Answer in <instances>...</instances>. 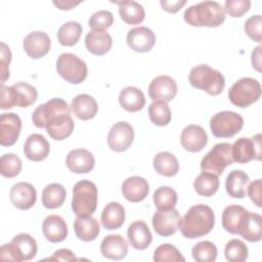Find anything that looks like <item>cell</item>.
I'll return each mask as SVG.
<instances>
[{
    "mask_svg": "<svg viewBox=\"0 0 262 262\" xmlns=\"http://www.w3.org/2000/svg\"><path fill=\"white\" fill-rule=\"evenodd\" d=\"M183 17L192 27L216 28L225 20V9L216 1H203L186 8Z\"/></svg>",
    "mask_w": 262,
    "mask_h": 262,
    "instance_id": "cell-3",
    "label": "cell"
},
{
    "mask_svg": "<svg viewBox=\"0 0 262 262\" xmlns=\"http://www.w3.org/2000/svg\"><path fill=\"white\" fill-rule=\"evenodd\" d=\"M261 96L260 83L250 77L237 80L228 90V98L232 104L238 107H248Z\"/></svg>",
    "mask_w": 262,
    "mask_h": 262,
    "instance_id": "cell-8",
    "label": "cell"
},
{
    "mask_svg": "<svg viewBox=\"0 0 262 262\" xmlns=\"http://www.w3.org/2000/svg\"><path fill=\"white\" fill-rule=\"evenodd\" d=\"M149 191L148 182L140 176L128 177L122 184V193L124 198L131 203L143 201Z\"/></svg>",
    "mask_w": 262,
    "mask_h": 262,
    "instance_id": "cell-22",
    "label": "cell"
},
{
    "mask_svg": "<svg viewBox=\"0 0 262 262\" xmlns=\"http://www.w3.org/2000/svg\"><path fill=\"white\" fill-rule=\"evenodd\" d=\"M50 45L51 42L49 36L41 31H35L28 34L23 43L26 53L34 59L46 55L50 50Z\"/></svg>",
    "mask_w": 262,
    "mask_h": 262,
    "instance_id": "cell-20",
    "label": "cell"
},
{
    "mask_svg": "<svg viewBox=\"0 0 262 262\" xmlns=\"http://www.w3.org/2000/svg\"><path fill=\"white\" fill-rule=\"evenodd\" d=\"M176 94L177 84L175 80L169 76H158L149 83L148 95L154 101L162 100L168 102L173 100Z\"/></svg>",
    "mask_w": 262,
    "mask_h": 262,
    "instance_id": "cell-15",
    "label": "cell"
},
{
    "mask_svg": "<svg viewBox=\"0 0 262 262\" xmlns=\"http://www.w3.org/2000/svg\"><path fill=\"white\" fill-rule=\"evenodd\" d=\"M248 194L251 201L259 208H261V190H262V181L261 179H257L249 184L247 187Z\"/></svg>",
    "mask_w": 262,
    "mask_h": 262,
    "instance_id": "cell-50",
    "label": "cell"
},
{
    "mask_svg": "<svg viewBox=\"0 0 262 262\" xmlns=\"http://www.w3.org/2000/svg\"><path fill=\"white\" fill-rule=\"evenodd\" d=\"M134 140V130L127 122H118L112 126L107 134L108 147L117 152L127 150Z\"/></svg>",
    "mask_w": 262,
    "mask_h": 262,
    "instance_id": "cell-13",
    "label": "cell"
},
{
    "mask_svg": "<svg viewBox=\"0 0 262 262\" xmlns=\"http://www.w3.org/2000/svg\"><path fill=\"white\" fill-rule=\"evenodd\" d=\"M21 121L14 113H5L0 116V144L2 146L13 145L20 133Z\"/></svg>",
    "mask_w": 262,
    "mask_h": 262,
    "instance_id": "cell-16",
    "label": "cell"
},
{
    "mask_svg": "<svg viewBox=\"0 0 262 262\" xmlns=\"http://www.w3.org/2000/svg\"><path fill=\"white\" fill-rule=\"evenodd\" d=\"M154 260L160 261H173L184 262L185 258L181 255L179 250L171 244H162L154 252Z\"/></svg>",
    "mask_w": 262,
    "mask_h": 262,
    "instance_id": "cell-45",
    "label": "cell"
},
{
    "mask_svg": "<svg viewBox=\"0 0 262 262\" xmlns=\"http://www.w3.org/2000/svg\"><path fill=\"white\" fill-rule=\"evenodd\" d=\"M224 255L229 262H244L248 259L249 251L244 242L234 238L225 245Z\"/></svg>",
    "mask_w": 262,
    "mask_h": 262,
    "instance_id": "cell-42",
    "label": "cell"
},
{
    "mask_svg": "<svg viewBox=\"0 0 262 262\" xmlns=\"http://www.w3.org/2000/svg\"><path fill=\"white\" fill-rule=\"evenodd\" d=\"M113 23H114V16L111 11L98 10L90 16L88 25L92 30L104 31L105 29L110 28L113 25Z\"/></svg>",
    "mask_w": 262,
    "mask_h": 262,
    "instance_id": "cell-46",
    "label": "cell"
},
{
    "mask_svg": "<svg viewBox=\"0 0 262 262\" xmlns=\"http://www.w3.org/2000/svg\"><path fill=\"white\" fill-rule=\"evenodd\" d=\"M249 175L242 170L231 171L225 180V189L229 196L234 199H243L246 196L247 187L249 185Z\"/></svg>",
    "mask_w": 262,
    "mask_h": 262,
    "instance_id": "cell-30",
    "label": "cell"
},
{
    "mask_svg": "<svg viewBox=\"0 0 262 262\" xmlns=\"http://www.w3.org/2000/svg\"><path fill=\"white\" fill-rule=\"evenodd\" d=\"M72 112L80 120H90L95 117L98 111L96 100L89 94H78L72 100Z\"/></svg>",
    "mask_w": 262,
    "mask_h": 262,
    "instance_id": "cell-29",
    "label": "cell"
},
{
    "mask_svg": "<svg viewBox=\"0 0 262 262\" xmlns=\"http://www.w3.org/2000/svg\"><path fill=\"white\" fill-rule=\"evenodd\" d=\"M152 164L156 172L166 177L175 176L179 171V163L177 158L169 151L159 152L157 156H155Z\"/></svg>",
    "mask_w": 262,
    "mask_h": 262,
    "instance_id": "cell-36",
    "label": "cell"
},
{
    "mask_svg": "<svg viewBox=\"0 0 262 262\" xmlns=\"http://www.w3.org/2000/svg\"><path fill=\"white\" fill-rule=\"evenodd\" d=\"M215 215L213 210L203 204L192 206L180 219L179 230L186 238H198L208 234L214 227Z\"/></svg>",
    "mask_w": 262,
    "mask_h": 262,
    "instance_id": "cell-2",
    "label": "cell"
},
{
    "mask_svg": "<svg viewBox=\"0 0 262 262\" xmlns=\"http://www.w3.org/2000/svg\"><path fill=\"white\" fill-rule=\"evenodd\" d=\"M97 207V187L90 180L78 181L73 188L72 209L77 217L91 216Z\"/></svg>",
    "mask_w": 262,
    "mask_h": 262,
    "instance_id": "cell-5",
    "label": "cell"
},
{
    "mask_svg": "<svg viewBox=\"0 0 262 262\" xmlns=\"http://www.w3.org/2000/svg\"><path fill=\"white\" fill-rule=\"evenodd\" d=\"M50 261H76L77 258L75 254L69 249H59L53 253L51 257L48 258Z\"/></svg>",
    "mask_w": 262,
    "mask_h": 262,
    "instance_id": "cell-51",
    "label": "cell"
},
{
    "mask_svg": "<svg viewBox=\"0 0 262 262\" xmlns=\"http://www.w3.org/2000/svg\"><path fill=\"white\" fill-rule=\"evenodd\" d=\"M188 81L193 88L201 89L210 95L220 94L225 86L223 75L208 64L193 67L189 73Z\"/></svg>",
    "mask_w": 262,
    "mask_h": 262,
    "instance_id": "cell-4",
    "label": "cell"
},
{
    "mask_svg": "<svg viewBox=\"0 0 262 262\" xmlns=\"http://www.w3.org/2000/svg\"><path fill=\"white\" fill-rule=\"evenodd\" d=\"M217 254L216 246L209 241L199 242L191 250L192 258L198 262H213L216 260Z\"/></svg>",
    "mask_w": 262,
    "mask_h": 262,
    "instance_id": "cell-43",
    "label": "cell"
},
{
    "mask_svg": "<svg viewBox=\"0 0 262 262\" xmlns=\"http://www.w3.org/2000/svg\"><path fill=\"white\" fill-rule=\"evenodd\" d=\"M38 96L36 88L25 82H17L12 86H4L1 84V102L2 110H8L14 105L19 107H28L32 105Z\"/></svg>",
    "mask_w": 262,
    "mask_h": 262,
    "instance_id": "cell-6",
    "label": "cell"
},
{
    "mask_svg": "<svg viewBox=\"0 0 262 262\" xmlns=\"http://www.w3.org/2000/svg\"><path fill=\"white\" fill-rule=\"evenodd\" d=\"M128 46L136 52H147L156 43L155 33L146 27H136L131 29L126 37Z\"/></svg>",
    "mask_w": 262,
    "mask_h": 262,
    "instance_id": "cell-19",
    "label": "cell"
},
{
    "mask_svg": "<svg viewBox=\"0 0 262 262\" xmlns=\"http://www.w3.org/2000/svg\"><path fill=\"white\" fill-rule=\"evenodd\" d=\"M100 219L105 229H118L125 222V209L120 203L111 202L102 210Z\"/></svg>",
    "mask_w": 262,
    "mask_h": 262,
    "instance_id": "cell-32",
    "label": "cell"
},
{
    "mask_svg": "<svg viewBox=\"0 0 262 262\" xmlns=\"http://www.w3.org/2000/svg\"><path fill=\"white\" fill-rule=\"evenodd\" d=\"M82 26L77 21L64 23L57 31L58 42L62 46H74L82 35Z\"/></svg>",
    "mask_w": 262,
    "mask_h": 262,
    "instance_id": "cell-39",
    "label": "cell"
},
{
    "mask_svg": "<svg viewBox=\"0 0 262 262\" xmlns=\"http://www.w3.org/2000/svg\"><path fill=\"white\" fill-rule=\"evenodd\" d=\"M193 188L198 194L203 196H212L219 188L218 176L202 172L193 182Z\"/></svg>",
    "mask_w": 262,
    "mask_h": 262,
    "instance_id": "cell-38",
    "label": "cell"
},
{
    "mask_svg": "<svg viewBox=\"0 0 262 262\" xmlns=\"http://www.w3.org/2000/svg\"><path fill=\"white\" fill-rule=\"evenodd\" d=\"M148 117L151 123L156 126H167L171 121L170 107L165 101H152L148 106Z\"/></svg>",
    "mask_w": 262,
    "mask_h": 262,
    "instance_id": "cell-40",
    "label": "cell"
},
{
    "mask_svg": "<svg viewBox=\"0 0 262 262\" xmlns=\"http://www.w3.org/2000/svg\"><path fill=\"white\" fill-rule=\"evenodd\" d=\"M100 252L103 257L112 260H121L128 253V244L120 234L106 235L100 244Z\"/></svg>",
    "mask_w": 262,
    "mask_h": 262,
    "instance_id": "cell-23",
    "label": "cell"
},
{
    "mask_svg": "<svg viewBox=\"0 0 262 262\" xmlns=\"http://www.w3.org/2000/svg\"><path fill=\"white\" fill-rule=\"evenodd\" d=\"M154 203L158 210L174 209L177 203V193L170 186H160L154 193Z\"/></svg>",
    "mask_w": 262,
    "mask_h": 262,
    "instance_id": "cell-41",
    "label": "cell"
},
{
    "mask_svg": "<svg viewBox=\"0 0 262 262\" xmlns=\"http://www.w3.org/2000/svg\"><path fill=\"white\" fill-rule=\"evenodd\" d=\"M42 231L45 238L50 243H59L66 239L68 226L60 216L49 215L43 221Z\"/></svg>",
    "mask_w": 262,
    "mask_h": 262,
    "instance_id": "cell-26",
    "label": "cell"
},
{
    "mask_svg": "<svg viewBox=\"0 0 262 262\" xmlns=\"http://www.w3.org/2000/svg\"><path fill=\"white\" fill-rule=\"evenodd\" d=\"M261 49L262 46L259 45L252 51V64L258 72L261 71Z\"/></svg>",
    "mask_w": 262,
    "mask_h": 262,
    "instance_id": "cell-53",
    "label": "cell"
},
{
    "mask_svg": "<svg viewBox=\"0 0 262 262\" xmlns=\"http://www.w3.org/2000/svg\"><path fill=\"white\" fill-rule=\"evenodd\" d=\"M113 45L111 35L105 31L92 30L85 36V46L94 55H103L110 51Z\"/></svg>",
    "mask_w": 262,
    "mask_h": 262,
    "instance_id": "cell-27",
    "label": "cell"
},
{
    "mask_svg": "<svg viewBox=\"0 0 262 262\" xmlns=\"http://www.w3.org/2000/svg\"><path fill=\"white\" fill-rule=\"evenodd\" d=\"M50 151L49 142L41 134L34 133L31 134L24 145L25 156L34 162L43 161L47 158Z\"/></svg>",
    "mask_w": 262,
    "mask_h": 262,
    "instance_id": "cell-24",
    "label": "cell"
},
{
    "mask_svg": "<svg viewBox=\"0 0 262 262\" xmlns=\"http://www.w3.org/2000/svg\"><path fill=\"white\" fill-rule=\"evenodd\" d=\"M180 142L184 149L191 152H198L207 145L208 135L203 127L190 124L182 130Z\"/></svg>",
    "mask_w": 262,
    "mask_h": 262,
    "instance_id": "cell-18",
    "label": "cell"
},
{
    "mask_svg": "<svg viewBox=\"0 0 262 262\" xmlns=\"http://www.w3.org/2000/svg\"><path fill=\"white\" fill-rule=\"evenodd\" d=\"M21 168V161L14 154H5L0 159V173L4 177L13 178L17 176Z\"/></svg>",
    "mask_w": 262,
    "mask_h": 262,
    "instance_id": "cell-44",
    "label": "cell"
},
{
    "mask_svg": "<svg viewBox=\"0 0 262 262\" xmlns=\"http://www.w3.org/2000/svg\"><path fill=\"white\" fill-rule=\"evenodd\" d=\"M11 60V52L5 43H1V84L9 78V63Z\"/></svg>",
    "mask_w": 262,
    "mask_h": 262,
    "instance_id": "cell-49",
    "label": "cell"
},
{
    "mask_svg": "<svg viewBox=\"0 0 262 262\" xmlns=\"http://www.w3.org/2000/svg\"><path fill=\"white\" fill-rule=\"evenodd\" d=\"M247 210L238 205L227 206L222 213V226L231 234H239Z\"/></svg>",
    "mask_w": 262,
    "mask_h": 262,
    "instance_id": "cell-28",
    "label": "cell"
},
{
    "mask_svg": "<svg viewBox=\"0 0 262 262\" xmlns=\"http://www.w3.org/2000/svg\"><path fill=\"white\" fill-rule=\"evenodd\" d=\"M9 198L16 209L29 210L36 204L37 191L31 183L18 182L11 187Z\"/></svg>",
    "mask_w": 262,
    "mask_h": 262,
    "instance_id": "cell-17",
    "label": "cell"
},
{
    "mask_svg": "<svg viewBox=\"0 0 262 262\" xmlns=\"http://www.w3.org/2000/svg\"><path fill=\"white\" fill-rule=\"evenodd\" d=\"M180 214L175 209L158 210L152 216V227L161 236H171L179 229Z\"/></svg>",
    "mask_w": 262,
    "mask_h": 262,
    "instance_id": "cell-14",
    "label": "cell"
},
{
    "mask_svg": "<svg viewBox=\"0 0 262 262\" xmlns=\"http://www.w3.org/2000/svg\"><path fill=\"white\" fill-rule=\"evenodd\" d=\"M66 165L70 171L77 174L90 172L95 165L93 155L85 148L72 149L66 159Z\"/></svg>",
    "mask_w": 262,
    "mask_h": 262,
    "instance_id": "cell-21",
    "label": "cell"
},
{
    "mask_svg": "<svg viewBox=\"0 0 262 262\" xmlns=\"http://www.w3.org/2000/svg\"><path fill=\"white\" fill-rule=\"evenodd\" d=\"M119 5V14L121 18L129 25H138L145 17V11L141 4L136 1H113Z\"/></svg>",
    "mask_w": 262,
    "mask_h": 262,
    "instance_id": "cell-34",
    "label": "cell"
},
{
    "mask_svg": "<svg viewBox=\"0 0 262 262\" xmlns=\"http://www.w3.org/2000/svg\"><path fill=\"white\" fill-rule=\"evenodd\" d=\"M130 245L136 250H145L152 241L151 232L147 224L142 220L132 222L127 230Z\"/></svg>",
    "mask_w": 262,
    "mask_h": 262,
    "instance_id": "cell-25",
    "label": "cell"
},
{
    "mask_svg": "<svg viewBox=\"0 0 262 262\" xmlns=\"http://www.w3.org/2000/svg\"><path fill=\"white\" fill-rule=\"evenodd\" d=\"M59 76L72 84H80L87 77V66L83 59L73 53H61L56 60Z\"/></svg>",
    "mask_w": 262,
    "mask_h": 262,
    "instance_id": "cell-10",
    "label": "cell"
},
{
    "mask_svg": "<svg viewBox=\"0 0 262 262\" xmlns=\"http://www.w3.org/2000/svg\"><path fill=\"white\" fill-rule=\"evenodd\" d=\"M232 163L231 144L228 142H220L215 144L202 159L201 169L203 172L219 176L223 173L225 168Z\"/></svg>",
    "mask_w": 262,
    "mask_h": 262,
    "instance_id": "cell-9",
    "label": "cell"
},
{
    "mask_svg": "<svg viewBox=\"0 0 262 262\" xmlns=\"http://www.w3.org/2000/svg\"><path fill=\"white\" fill-rule=\"evenodd\" d=\"M66 188L59 183H50L42 191V204L47 209H57L66 201Z\"/></svg>",
    "mask_w": 262,
    "mask_h": 262,
    "instance_id": "cell-37",
    "label": "cell"
},
{
    "mask_svg": "<svg viewBox=\"0 0 262 262\" xmlns=\"http://www.w3.org/2000/svg\"><path fill=\"white\" fill-rule=\"evenodd\" d=\"M239 234L248 242L256 243L262 238V217L254 212H247Z\"/></svg>",
    "mask_w": 262,
    "mask_h": 262,
    "instance_id": "cell-35",
    "label": "cell"
},
{
    "mask_svg": "<svg viewBox=\"0 0 262 262\" xmlns=\"http://www.w3.org/2000/svg\"><path fill=\"white\" fill-rule=\"evenodd\" d=\"M233 162L239 164L249 163L252 160H261V134L253 138L241 137L231 145Z\"/></svg>",
    "mask_w": 262,
    "mask_h": 262,
    "instance_id": "cell-12",
    "label": "cell"
},
{
    "mask_svg": "<svg viewBox=\"0 0 262 262\" xmlns=\"http://www.w3.org/2000/svg\"><path fill=\"white\" fill-rule=\"evenodd\" d=\"M37 243L28 233L16 234L9 244H5L0 249V258L11 261H29L37 254Z\"/></svg>",
    "mask_w": 262,
    "mask_h": 262,
    "instance_id": "cell-7",
    "label": "cell"
},
{
    "mask_svg": "<svg viewBox=\"0 0 262 262\" xmlns=\"http://www.w3.org/2000/svg\"><path fill=\"white\" fill-rule=\"evenodd\" d=\"M81 2L78 1V2H75V1H72V0H59V1H53V4L61 9V10H70L72 8H74L76 5L80 4Z\"/></svg>",
    "mask_w": 262,
    "mask_h": 262,
    "instance_id": "cell-54",
    "label": "cell"
},
{
    "mask_svg": "<svg viewBox=\"0 0 262 262\" xmlns=\"http://www.w3.org/2000/svg\"><path fill=\"white\" fill-rule=\"evenodd\" d=\"M32 121L38 128H45L54 140H63L74 131V121L70 105L61 98H52L40 104L32 115Z\"/></svg>",
    "mask_w": 262,
    "mask_h": 262,
    "instance_id": "cell-1",
    "label": "cell"
},
{
    "mask_svg": "<svg viewBox=\"0 0 262 262\" xmlns=\"http://www.w3.org/2000/svg\"><path fill=\"white\" fill-rule=\"evenodd\" d=\"M160 4L164 10H166L170 13H175L186 4V1L185 0H174V1L161 0Z\"/></svg>",
    "mask_w": 262,
    "mask_h": 262,
    "instance_id": "cell-52",
    "label": "cell"
},
{
    "mask_svg": "<svg viewBox=\"0 0 262 262\" xmlns=\"http://www.w3.org/2000/svg\"><path fill=\"white\" fill-rule=\"evenodd\" d=\"M74 230L79 239L83 242H92L98 236L100 225L92 216L77 217L74 222Z\"/></svg>",
    "mask_w": 262,
    "mask_h": 262,
    "instance_id": "cell-33",
    "label": "cell"
},
{
    "mask_svg": "<svg viewBox=\"0 0 262 262\" xmlns=\"http://www.w3.org/2000/svg\"><path fill=\"white\" fill-rule=\"evenodd\" d=\"M225 12L231 17H241L251 7V1L249 0H226L225 1Z\"/></svg>",
    "mask_w": 262,
    "mask_h": 262,
    "instance_id": "cell-48",
    "label": "cell"
},
{
    "mask_svg": "<svg viewBox=\"0 0 262 262\" xmlns=\"http://www.w3.org/2000/svg\"><path fill=\"white\" fill-rule=\"evenodd\" d=\"M246 34L255 42L262 41V16L260 14L250 16L244 26Z\"/></svg>",
    "mask_w": 262,
    "mask_h": 262,
    "instance_id": "cell-47",
    "label": "cell"
},
{
    "mask_svg": "<svg viewBox=\"0 0 262 262\" xmlns=\"http://www.w3.org/2000/svg\"><path fill=\"white\" fill-rule=\"evenodd\" d=\"M244 126V119L241 115L230 111H223L215 114L210 120L212 134L218 138H229L237 134Z\"/></svg>",
    "mask_w": 262,
    "mask_h": 262,
    "instance_id": "cell-11",
    "label": "cell"
},
{
    "mask_svg": "<svg viewBox=\"0 0 262 262\" xmlns=\"http://www.w3.org/2000/svg\"><path fill=\"white\" fill-rule=\"evenodd\" d=\"M119 102L124 110L135 113L143 108L145 104V97L139 88L128 86L121 90L119 94Z\"/></svg>",
    "mask_w": 262,
    "mask_h": 262,
    "instance_id": "cell-31",
    "label": "cell"
}]
</instances>
